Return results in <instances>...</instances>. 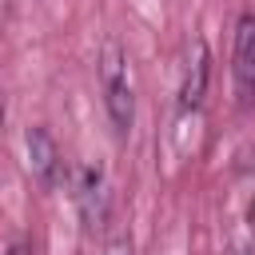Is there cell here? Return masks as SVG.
Returning a JSON list of instances; mask_svg holds the SVG:
<instances>
[{
	"mask_svg": "<svg viewBox=\"0 0 255 255\" xmlns=\"http://www.w3.org/2000/svg\"><path fill=\"white\" fill-rule=\"evenodd\" d=\"M231 72H235V88H239V96L251 104V100H255V16H239V24H235Z\"/></svg>",
	"mask_w": 255,
	"mask_h": 255,
	"instance_id": "2",
	"label": "cell"
},
{
	"mask_svg": "<svg viewBox=\"0 0 255 255\" xmlns=\"http://www.w3.org/2000/svg\"><path fill=\"white\" fill-rule=\"evenodd\" d=\"M104 104H108V120L120 135L131 131L135 124V96H131V84H128V64H124V52L120 44H104Z\"/></svg>",
	"mask_w": 255,
	"mask_h": 255,
	"instance_id": "1",
	"label": "cell"
},
{
	"mask_svg": "<svg viewBox=\"0 0 255 255\" xmlns=\"http://www.w3.org/2000/svg\"><path fill=\"white\" fill-rule=\"evenodd\" d=\"M80 207H84V219L88 227H100L104 211H108V195H104V175L96 167L84 171V183H80Z\"/></svg>",
	"mask_w": 255,
	"mask_h": 255,
	"instance_id": "5",
	"label": "cell"
},
{
	"mask_svg": "<svg viewBox=\"0 0 255 255\" xmlns=\"http://www.w3.org/2000/svg\"><path fill=\"white\" fill-rule=\"evenodd\" d=\"M24 143H28V167H32V175L44 187H56L60 175H64V159H60V147L48 135V128H28Z\"/></svg>",
	"mask_w": 255,
	"mask_h": 255,
	"instance_id": "3",
	"label": "cell"
},
{
	"mask_svg": "<svg viewBox=\"0 0 255 255\" xmlns=\"http://www.w3.org/2000/svg\"><path fill=\"white\" fill-rule=\"evenodd\" d=\"M207 76H211V64H207V44H203V40H195L191 60H187V72H183V88H179V104H183V108H199V104H203Z\"/></svg>",
	"mask_w": 255,
	"mask_h": 255,
	"instance_id": "4",
	"label": "cell"
},
{
	"mask_svg": "<svg viewBox=\"0 0 255 255\" xmlns=\"http://www.w3.org/2000/svg\"><path fill=\"white\" fill-rule=\"evenodd\" d=\"M104 255H131V243H128V239H112Z\"/></svg>",
	"mask_w": 255,
	"mask_h": 255,
	"instance_id": "6",
	"label": "cell"
},
{
	"mask_svg": "<svg viewBox=\"0 0 255 255\" xmlns=\"http://www.w3.org/2000/svg\"><path fill=\"white\" fill-rule=\"evenodd\" d=\"M4 255H24V247H12V251H4Z\"/></svg>",
	"mask_w": 255,
	"mask_h": 255,
	"instance_id": "8",
	"label": "cell"
},
{
	"mask_svg": "<svg viewBox=\"0 0 255 255\" xmlns=\"http://www.w3.org/2000/svg\"><path fill=\"white\" fill-rule=\"evenodd\" d=\"M0 120H4V96H0Z\"/></svg>",
	"mask_w": 255,
	"mask_h": 255,
	"instance_id": "9",
	"label": "cell"
},
{
	"mask_svg": "<svg viewBox=\"0 0 255 255\" xmlns=\"http://www.w3.org/2000/svg\"><path fill=\"white\" fill-rule=\"evenodd\" d=\"M247 219H251V227H255V203H251V211H247Z\"/></svg>",
	"mask_w": 255,
	"mask_h": 255,
	"instance_id": "7",
	"label": "cell"
}]
</instances>
